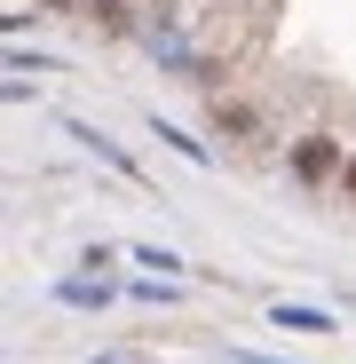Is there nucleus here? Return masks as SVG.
<instances>
[{"instance_id":"1","label":"nucleus","mask_w":356,"mask_h":364,"mask_svg":"<svg viewBox=\"0 0 356 364\" xmlns=\"http://www.w3.org/2000/svg\"><path fill=\"white\" fill-rule=\"evenodd\" d=\"M293 174H301V182H325V174H333V143H325V135H309L301 151H293Z\"/></svg>"},{"instance_id":"2","label":"nucleus","mask_w":356,"mask_h":364,"mask_svg":"<svg viewBox=\"0 0 356 364\" xmlns=\"http://www.w3.org/2000/svg\"><path fill=\"white\" fill-rule=\"evenodd\" d=\"M277 325L285 333H333V317L325 309H301V301H277Z\"/></svg>"},{"instance_id":"3","label":"nucleus","mask_w":356,"mask_h":364,"mask_svg":"<svg viewBox=\"0 0 356 364\" xmlns=\"http://www.w3.org/2000/svg\"><path fill=\"white\" fill-rule=\"evenodd\" d=\"M72 143H87V151H95L103 166H119V174H135V159H127V151H119L111 135H95V127H72Z\"/></svg>"},{"instance_id":"4","label":"nucleus","mask_w":356,"mask_h":364,"mask_svg":"<svg viewBox=\"0 0 356 364\" xmlns=\"http://www.w3.org/2000/svg\"><path fill=\"white\" fill-rule=\"evenodd\" d=\"M55 301H64V309H103V285H80L72 277V285H55Z\"/></svg>"},{"instance_id":"5","label":"nucleus","mask_w":356,"mask_h":364,"mask_svg":"<svg viewBox=\"0 0 356 364\" xmlns=\"http://www.w3.org/2000/svg\"><path fill=\"white\" fill-rule=\"evenodd\" d=\"M158 143H174V151H183V159H206V143H190L183 127H166V119H158Z\"/></svg>"},{"instance_id":"6","label":"nucleus","mask_w":356,"mask_h":364,"mask_svg":"<svg viewBox=\"0 0 356 364\" xmlns=\"http://www.w3.org/2000/svg\"><path fill=\"white\" fill-rule=\"evenodd\" d=\"M348 182H356V166H348Z\"/></svg>"}]
</instances>
